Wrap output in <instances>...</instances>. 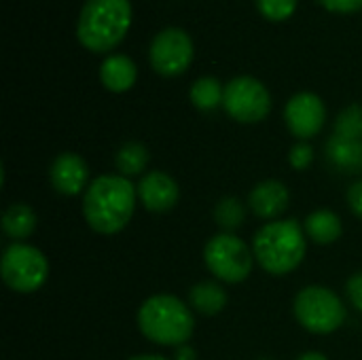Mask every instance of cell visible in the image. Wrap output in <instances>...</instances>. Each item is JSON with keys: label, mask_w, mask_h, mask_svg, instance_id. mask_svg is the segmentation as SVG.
<instances>
[{"label": "cell", "mask_w": 362, "mask_h": 360, "mask_svg": "<svg viewBox=\"0 0 362 360\" xmlns=\"http://www.w3.org/2000/svg\"><path fill=\"white\" fill-rule=\"evenodd\" d=\"M138 189L125 176L95 178L83 197V214L89 227L102 236H112L125 229L134 216Z\"/></svg>", "instance_id": "cell-1"}, {"label": "cell", "mask_w": 362, "mask_h": 360, "mask_svg": "<svg viewBox=\"0 0 362 360\" xmlns=\"http://www.w3.org/2000/svg\"><path fill=\"white\" fill-rule=\"evenodd\" d=\"M129 25V0H85L76 23V36L85 49L106 53L125 38Z\"/></svg>", "instance_id": "cell-2"}, {"label": "cell", "mask_w": 362, "mask_h": 360, "mask_svg": "<svg viewBox=\"0 0 362 360\" xmlns=\"http://www.w3.org/2000/svg\"><path fill=\"white\" fill-rule=\"evenodd\" d=\"M305 250V231L295 219L267 223L255 236V259L272 276H284L297 269Z\"/></svg>", "instance_id": "cell-3"}, {"label": "cell", "mask_w": 362, "mask_h": 360, "mask_svg": "<svg viewBox=\"0 0 362 360\" xmlns=\"http://www.w3.org/2000/svg\"><path fill=\"white\" fill-rule=\"evenodd\" d=\"M142 335L159 346H185L195 329V320L185 301L174 295H153L138 310Z\"/></svg>", "instance_id": "cell-4"}, {"label": "cell", "mask_w": 362, "mask_h": 360, "mask_svg": "<svg viewBox=\"0 0 362 360\" xmlns=\"http://www.w3.org/2000/svg\"><path fill=\"white\" fill-rule=\"evenodd\" d=\"M295 316L310 333L329 335L346 323V308L333 291L325 286H305L295 299Z\"/></svg>", "instance_id": "cell-5"}, {"label": "cell", "mask_w": 362, "mask_h": 360, "mask_svg": "<svg viewBox=\"0 0 362 360\" xmlns=\"http://www.w3.org/2000/svg\"><path fill=\"white\" fill-rule=\"evenodd\" d=\"M208 269L227 284L244 282L252 272V250L233 233L214 236L204 248Z\"/></svg>", "instance_id": "cell-6"}, {"label": "cell", "mask_w": 362, "mask_h": 360, "mask_svg": "<svg viewBox=\"0 0 362 360\" xmlns=\"http://www.w3.org/2000/svg\"><path fill=\"white\" fill-rule=\"evenodd\" d=\"M0 272H2L4 284L11 291L34 293L47 282L49 263H47V257L38 248L15 242L2 255Z\"/></svg>", "instance_id": "cell-7"}, {"label": "cell", "mask_w": 362, "mask_h": 360, "mask_svg": "<svg viewBox=\"0 0 362 360\" xmlns=\"http://www.w3.org/2000/svg\"><path fill=\"white\" fill-rule=\"evenodd\" d=\"M223 106L240 123H259L272 110V95L255 76H235L225 85Z\"/></svg>", "instance_id": "cell-8"}, {"label": "cell", "mask_w": 362, "mask_h": 360, "mask_svg": "<svg viewBox=\"0 0 362 360\" xmlns=\"http://www.w3.org/2000/svg\"><path fill=\"white\" fill-rule=\"evenodd\" d=\"M151 66L161 76H180L193 62V40L180 28H163L151 42Z\"/></svg>", "instance_id": "cell-9"}, {"label": "cell", "mask_w": 362, "mask_h": 360, "mask_svg": "<svg viewBox=\"0 0 362 360\" xmlns=\"http://www.w3.org/2000/svg\"><path fill=\"white\" fill-rule=\"evenodd\" d=\"M284 121L291 134L301 138L303 142L308 138H314L325 127L327 121V108L322 98H318L312 91L293 95L284 108Z\"/></svg>", "instance_id": "cell-10"}, {"label": "cell", "mask_w": 362, "mask_h": 360, "mask_svg": "<svg viewBox=\"0 0 362 360\" xmlns=\"http://www.w3.org/2000/svg\"><path fill=\"white\" fill-rule=\"evenodd\" d=\"M138 197L151 212H170L176 206L180 191L172 176L155 170L144 174L138 182Z\"/></svg>", "instance_id": "cell-11"}, {"label": "cell", "mask_w": 362, "mask_h": 360, "mask_svg": "<svg viewBox=\"0 0 362 360\" xmlns=\"http://www.w3.org/2000/svg\"><path fill=\"white\" fill-rule=\"evenodd\" d=\"M51 185L62 195H78L85 189L89 170L81 155L76 153H62L55 157L49 170Z\"/></svg>", "instance_id": "cell-12"}, {"label": "cell", "mask_w": 362, "mask_h": 360, "mask_svg": "<svg viewBox=\"0 0 362 360\" xmlns=\"http://www.w3.org/2000/svg\"><path fill=\"white\" fill-rule=\"evenodd\" d=\"M288 197V189L280 180H263L252 189L248 206L261 219H276L286 210Z\"/></svg>", "instance_id": "cell-13"}, {"label": "cell", "mask_w": 362, "mask_h": 360, "mask_svg": "<svg viewBox=\"0 0 362 360\" xmlns=\"http://www.w3.org/2000/svg\"><path fill=\"white\" fill-rule=\"evenodd\" d=\"M136 76H138L136 64L132 62V57H127L123 53L106 57L102 62V66H100L102 85L108 91H115V93H123V91L132 89L134 83H136Z\"/></svg>", "instance_id": "cell-14"}, {"label": "cell", "mask_w": 362, "mask_h": 360, "mask_svg": "<svg viewBox=\"0 0 362 360\" xmlns=\"http://www.w3.org/2000/svg\"><path fill=\"white\" fill-rule=\"evenodd\" d=\"M327 159L341 174H358L362 172V140L333 136L327 142Z\"/></svg>", "instance_id": "cell-15"}, {"label": "cell", "mask_w": 362, "mask_h": 360, "mask_svg": "<svg viewBox=\"0 0 362 360\" xmlns=\"http://www.w3.org/2000/svg\"><path fill=\"white\" fill-rule=\"evenodd\" d=\"M189 303L204 316H214L227 306V293L216 282H199L189 293Z\"/></svg>", "instance_id": "cell-16"}, {"label": "cell", "mask_w": 362, "mask_h": 360, "mask_svg": "<svg viewBox=\"0 0 362 360\" xmlns=\"http://www.w3.org/2000/svg\"><path fill=\"white\" fill-rule=\"evenodd\" d=\"M36 229V214L28 204H13L2 214V231L13 240H25Z\"/></svg>", "instance_id": "cell-17"}, {"label": "cell", "mask_w": 362, "mask_h": 360, "mask_svg": "<svg viewBox=\"0 0 362 360\" xmlns=\"http://www.w3.org/2000/svg\"><path fill=\"white\" fill-rule=\"evenodd\" d=\"M305 233L318 244H333L341 236V221L331 210H316L305 219Z\"/></svg>", "instance_id": "cell-18"}, {"label": "cell", "mask_w": 362, "mask_h": 360, "mask_svg": "<svg viewBox=\"0 0 362 360\" xmlns=\"http://www.w3.org/2000/svg\"><path fill=\"white\" fill-rule=\"evenodd\" d=\"M225 87H221L218 79L214 76H202L191 85V102L195 108L210 112L223 104Z\"/></svg>", "instance_id": "cell-19"}, {"label": "cell", "mask_w": 362, "mask_h": 360, "mask_svg": "<svg viewBox=\"0 0 362 360\" xmlns=\"http://www.w3.org/2000/svg\"><path fill=\"white\" fill-rule=\"evenodd\" d=\"M115 166L121 172V176H136L142 174L148 166V149L140 142H127L123 144L115 155Z\"/></svg>", "instance_id": "cell-20"}, {"label": "cell", "mask_w": 362, "mask_h": 360, "mask_svg": "<svg viewBox=\"0 0 362 360\" xmlns=\"http://www.w3.org/2000/svg\"><path fill=\"white\" fill-rule=\"evenodd\" d=\"M244 219H246V210H244L242 202L235 199V197H225L214 208V221L227 233L240 229L244 225Z\"/></svg>", "instance_id": "cell-21"}, {"label": "cell", "mask_w": 362, "mask_h": 360, "mask_svg": "<svg viewBox=\"0 0 362 360\" xmlns=\"http://www.w3.org/2000/svg\"><path fill=\"white\" fill-rule=\"evenodd\" d=\"M335 136L362 140V106L352 104L348 106L335 121Z\"/></svg>", "instance_id": "cell-22"}, {"label": "cell", "mask_w": 362, "mask_h": 360, "mask_svg": "<svg viewBox=\"0 0 362 360\" xmlns=\"http://www.w3.org/2000/svg\"><path fill=\"white\" fill-rule=\"evenodd\" d=\"M257 8L269 21H284L295 13L297 0H257Z\"/></svg>", "instance_id": "cell-23"}, {"label": "cell", "mask_w": 362, "mask_h": 360, "mask_svg": "<svg viewBox=\"0 0 362 360\" xmlns=\"http://www.w3.org/2000/svg\"><path fill=\"white\" fill-rule=\"evenodd\" d=\"M288 161L295 170H305L310 168V163L314 161V149L308 142H299L291 149Z\"/></svg>", "instance_id": "cell-24"}, {"label": "cell", "mask_w": 362, "mask_h": 360, "mask_svg": "<svg viewBox=\"0 0 362 360\" xmlns=\"http://www.w3.org/2000/svg\"><path fill=\"white\" fill-rule=\"evenodd\" d=\"M322 6L331 13H358L362 8V0H320Z\"/></svg>", "instance_id": "cell-25"}, {"label": "cell", "mask_w": 362, "mask_h": 360, "mask_svg": "<svg viewBox=\"0 0 362 360\" xmlns=\"http://www.w3.org/2000/svg\"><path fill=\"white\" fill-rule=\"evenodd\" d=\"M346 293H348L350 303H352L358 312H362V272L361 274H354V276L348 280Z\"/></svg>", "instance_id": "cell-26"}, {"label": "cell", "mask_w": 362, "mask_h": 360, "mask_svg": "<svg viewBox=\"0 0 362 360\" xmlns=\"http://www.w3.org/2000/svg\"><path fill=\"white\" fill-rule=\"evenodd\" d=\"M348 202H350V208L356 216L362 219V180L354 182L348 191Z\"/></svg>", "instance_id": "cell-27"}, {"label": "cell", "mask_w": 362, "mask_h": 360, "mask_svg": "<svg viewBox=\"0 0 362 360\" xmlns=\"http://www.w3.org/2000/svg\"><path fill=\"white\" fill-rule=\"evenodd\" d=\"M176 360H195V350L191 346H178L176 350Z\"/></svg>", "instance_id": "cell-28"}, {"label": "cell", "mask_w": 362, "mask_h": 360, "mask_svg": "<svg viewBox=\"0 0 362 360\" xmlns=\"http://www.w3.org/2000/svg\"><path fill=\"white\" fill-rule=\"evenodd\" d=\"M297 360H327V356L320 354V352H305V354H301Z\"/></svg>", "instance_id": "cell-29"}, {"label": "cell", "mask_w": 362, "mask_h": 360, "mask_svg": "<svg viewBox=\"0 0 362 360\" xmlns=\"http://www.w3.org/2000/svg\"><path fill=\"white\" fill-rule=\"evenodd\" d=\"M129 360H168L165 356H159V354H140V356H132Z\"/></svg>", "instance_id": "cell-30"}, {"label": "cell", "mask_w": 362, "mask_h": 360, "mask_svg": "<svg viewBox=\"0 0 362 360\" xmlns=\"http://www.w3.org/2000/svg\"><path fill=\"white\" fill-rule=\"evenodd\" d=\"M263 360H269V359H263Z\"/></svg>", "instance_id": "cell-31"}]
</instances>
